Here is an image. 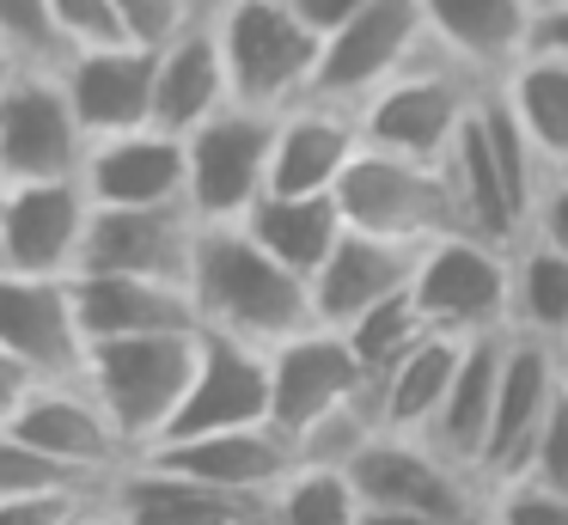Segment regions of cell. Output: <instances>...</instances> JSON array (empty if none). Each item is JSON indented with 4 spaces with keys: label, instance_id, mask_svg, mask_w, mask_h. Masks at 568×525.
<instances>
[{
    "label": "cell",
    "instance_id": "obj_1",
    "mask_svg": "<svg viewBox=\"0 0 568 525\" xmlns=\"http://www.w3.org/2000/svg\"><path fill=\"white\" fill-rule=\"evenodd\" d=\"M190 293H196L202 330H226V336L257 342V349H275V342L318 324L312 281L287 269L282 256H270L245 226H202Z\"/></svg>",
    "mask_w": 568,
    "mask_h": 525
},
{
    "label": "cell",
    "instance_id": "obj_2",
    "mask_svg": "<svg viewBox=\"0 0 568 525\" xmlns=\"http://www.w3.org/2000/svg\"><path fill=\"white\" fill-rule=\"evenodd\" d=\"M196 354H202V330L92 342L80 378H87L92 397L111 410L116 434L129 440L135 458L172 434L178 410H184V397H190V378H196Z\"/></svg>",
    "mask_w": 568,
    "mask_h": 525
},
{
    "label": "cell",
    "instance_id": "obj_3",
    "mask_svg": "<svg viewBox=\"0 0 568 525\" xmlns=\"http://www.w3.org/2000/svg\"><path fill=\"white\" fill-rule=\"evenodd\" d=\"M214 24L239 104L287 110L318 92L324 37L300 19L294 0H214Z\"/></svg>",
    "mask_w": 568,
    "mask_h": 525
},
{
    "label": "cell",
    "instance_id": "obj_4",
    "mask_svg": "<svg viewBox=\"0 0 568 525\" xmlns=\"http://www.w3.org/2000/svg\"><path fill=\"white\" fill-rule=\"evenodd\" d=\"M409 293H416L428 330H440V336H514V244L446 232L422 251Z\"/></svg>",
    "mask_w": 568,
    "mask_h": 525
},
{
    "label": "cell",
    "instance_id": "obj_5",
    "mask_svg": "<svg viewBox=\"0 0 568 525\" xmlns=\"http://www.w3.org/2000/svg\"><path fill=\"white\" fill-rule=\"evenodd\" d=\"M336 202H343L348 226L385 232L404 244H434L446 232H465V208H458L446 159H404L361 147L348 178L336 183Z\"/></svg>",
    "mask_w": 568,
    "mask_h": 525
},
{
    "label": "cell",
    "instance_id": "obj_6",
    "mask_svg": "<svg viewBox=\"0 0 568 525\" xmlns=\"http://www.w3.org/2000/svg\"><path fill=\"white\" fill-rule=\"evenodd\" d=\"M483 98V80L465 73L453 55H422L416 68H404L392 85L361 104V134L379 153H404V159H446L458 141V129L470 122Z\"/></svg>",
    "mask_w": 568,
    "mask_h": 525
},
{
    "label": "cell",
    "instance_id": "obj_7",
    "mask_svg": "<svg viewBox=\"0 0 568 525\" xmlns=\"http://www.w3.org/2000/svg\"><path fill=\"white\" fill-rule=\"evenodd\" d=\"M275 117L282 110L226 104L202 129H190V208L209 226H239L270 195L275 171Z\"/></svg>",
    "mask_w": 568,
    "mask_h": 525
},
{
    "label": "cell",
    "instance_id": "obj_8",
    "mask_svg": "<svg viewBox=\"0 0 568 525\" xmlns=\"http://www.w3.org/2000/svg\"><path fill=\"white\" fill-rule=\"evenodd\" d=\"M361 501L367 507H404V513H434V519L453 525H483V507H489V488L453 464L440 446H428L422 434H373L361 446V458L348 464Z\"/></svg>",
    "mask_w": 568,
    "mask_h": 525
},
{
    "label": "cell",
    "instance_id": "obj_9",
    "mask_svg": "<svg viewBox=\"0 0 568 525\" xmlns=\"http://www.w3.org/2000/svg\"><path fill=\"white\" fill-rule=\"evenodd\" d=\"M92 153V134L80 122L68 80L55 68H26L0 98V178L7 183H43V178H80Z\"/></svg>",
    "mask_w": 568,
    "mask_h": 525
},
{
    "label": "cell",
    "instance_id": "obj_10",
    "mask_svg": "<svg viewBox=\"0 0 568 525\" xmlns=\"http://www.w3.org/2000/svg\"><path fill=\"white\" fill-rule=\"evenodd\" d=\"M422 55H434L422 0H373L361 19H348L336 37H324V68H318V92L312 98L361 110L379 85H392Z\"/></svg>",
    "mask_w": 568,
    "mask_h": 525
},
{
    "label": "cell",
    "instance_id": "obj_11",
    "mask_svg": "<svg viewBox=\"0 0 568 525\" xmlns=\"http://www.w3.org/2000/svg\"><path fill=\"white\" fill-rule=\"evenodd\" d=\"M270 385H275L270 422L282 427V434H294V446H300V434L331 422L336 410L373 397V378H367V366H361L355 342L331 324H312V330H300V336L275 342L270 349Z\"/></svg>",
    "mask_w": 568,
    "mask_h": 525
},
{
    "label": "cell",
    "instance_id": "obj_12",
    "mask_svg": "<svg viewBox=\"0 0 568 525\" xmlns=\"http://www.w3.org/2000/svg\"><path fill=\"white\" fill-rule=\"evenodd\" d=\"M19 440H31L38 452H50L55 464H68L74 476H92V483H111L135 452L116 434L111 410L92 397L87 378H43L31 385L13 410L0 415Z\"/></svg>",
    "mask_w": 568,
    "mask_h": 525
},
{
    "label": "cell",
    "instance_id": "obj_13",
    "mask_svg": "<svg viewBox=\"0 0 568 525\" xmlns=\"http://www.w3.org/2000/svg\"><path fill=\"white\" fill-rule=\"evenodd\" d=\"M562 385H568L562 349H550V342H538V336H507L495 427H489V446H483V464H477L483 488H501V483H514V476H526L531 452H538L556 403H562Z\"/></svg>",
    "mask_w": 568,
    "mask_h": 525
},
{
    "label": "cell",
    "instance_id": "obj_14",
    "mask_svg": "<svg viewBox=\"0 0 568 525\" xmlns=\"http://www.w3.org/2000/svg\"><path fill=\"white\" fill-rule=\"evenodd\" d=\"M92 190L87 178H43L7 183V214H0V269L19 275H80L92 232Z\"/></svg>",
    "mask_w": 568,
    "mask_h": 525
},
{
    "label": "cell",
    "instance_id": "obj_15",
    "mask_svg": "<svg viewBox=\"0 0 568 525\" xmlns=\"http://www.w3.org/2000/svg\"><path fill=\"white\" fill-rule=\"evenodd\" d=\"M0 342L31 366V378H80L87 373V324H80L74 275H19L0 269Z\"/></svg>",
    "mask_w": 568,
    "mask_h": 525
},
{
    "label": "cell",
    "instance_id": "obj_16",
    "mask_svg": "<svg viewBox=\"0 0 568 525\" xmlns=\"http://www.w3.org/2000/svg\"><path fill=\"white\" fill-rule=\"evenodd\" d=\"M202 226L209 220L190 202H160V208H92L87 256L80 269H104V275H153V281H184L196 269Z\"/></svg>",
    "mask_w": 568,
    "mask_h": 525
},
{
    "label": "cell",
    "instance_id": "obj_17",
    "mask_svg": "<svg viewBox=\"0 0 568 525\" xmlns=\"http://www.w3.org/2000/svg\"><path fill=\"white\" fill-rule=\"evenodd\" d=\"M68 98L92 141L104 134L148 129L160 110V43L148 37H116V43H80L62 68Z\"/></svg>",
    "mask_w": 568,
    "mask_h": 525
},
{
    "label": "cell",
    "instance_id": "obj_18",
    "mask_svg": "<svg viewBox=\"0 0 568 525\" xmlns=\"http://www.w3.org/2000/svg\"><path fill=\"white\" fill-rule=\"evenodd\" d=\"M270 403H275V385H270V349L257 342H239L226 330H202V354H196V378H190V397L178 410L172 440H196V434H226V427H257L270 422Z\"/></svg>",
    "mask_w": 568,
    "mask_h": 525
},
{
    "label": "cell",
    "instance_id": "obj_19",
    "mask_svg": "<svg viewBox=\"0 0 568 525\" xmlns=\"http://www.w3.org/2000/svg\"><path fill=\"white\" fill-rule=\"evenodd\" d=\"M104 495L129 525H270V495L214 488L160 458H129L104 483Z\"/></svg>",
    "mask_w": 568,
    "mask_h": 525
},
{
    "label": "cell",
    "instance_id": "obj_20",
    "mask_svg": "<svg viewBox=\"0 0 568 525\" xmlns=\"http://www.w3.org/2000/svg\"><path fill=\"white\" fill-rule=\"evenodd\" d=\"M87 190L99 208H160L190 202V141L160 122L129 134H104L87 153Z\"/></svg>",
    "mask_w": 568,
    "mask_h": 525
},
{
    "label": "cell",
    "instance_id": "obj_21",
    "mask_svg": "<svg viewBox=\"0 0 568 525\" xmlns=\"http://www.w3.org/2000/svg\"><path fill=\"white\" fill-rule=\"evenodd\" d=\"M367 134H361V110L331 104V98H306L275 117V171L270 190L282 195H336L348 165L361 159Z\"/></svg>",
    "mask_w": 568,
    "mask_h": 525
},
{
    "label": "cell",
    "instance_id": "obj_22",
    "mask_svg": "<svg viewBox=\"0 0 568 525\" xmlns=\"http://www.w3.org/2000/svg\"><path fill=\"white\" fill-rule=\"evenodd\" d=\"M428 244H404V239H385V232H361L348 226L343 244L324 256V269L312 275V305H318V324L348 330L361 312L409 293L416 281V263Z\"/></svg>",
    "mask_w": 568,
    "mask_h": 525
},
{
    "label": "cell",
    "instance_id": "obj_23",
    "mask_svg": "<svg viewBox=\"0 0 568 525\" xmlns=\"http://www.w3.org/2000/svg\"><path fill=\"white\" fill-rule=\"evenodd\" d=\"M141 458H160V464H172V471H184V476L214 483V488H239V495H275V488L300 471L294 434H282L275 422L172 440V446H153V452H141Z\"/></svg>",
    "mask_w": 568,
    "mask_h": 525
},
{
    "label": "cell",
    "instance_id": "obj_24",
    "mask_svg": "<svg viewBox=\"0 0 568 525\" xmlns=\"http://www.w3.org/2000/svg\"><path fill=\"white\" fill-rule=\"evenodd\" d=\"M226 104H239L233 98V68H226L214 7H202L196 19H184L160 43V110H153V122L172 129V134H190L209 117H221Z\"/></svg>",
    "mask_w": 568,
    "mask_h": 525
},
{
    "label": "cell",
    "instance_id": "obj_25",
    "mask_svg": "<svg viewBox=\"0 0 568 525\" xmlns=\"http://www.w3.org/2000/svg\"><path fill=\"white\" fill-rule=\"evenodd\" d=\"M80 324L87 342H116V336H165V330H202L196 293L184 281H153V275H104L80 269L74 275Z\"/></svg>",
    "mask_w": 568,
    "mask_h": 525
},
{
    "label": "cell",
    "instance_id": "obj_26",
    "mask_svg": "<svg viewBox=\"0 0 568 525\" xmlns=\"http://www.w3.org/2000/svg\"><path fill=\"white\" fill-rule=\"evenodd\" d=\"M428 37L440 55H453L465 73L495 85L531 49L538 0H422Z\"/></svg>",
    "mask_w": 568,
    "mask_h": 525
},
{
    "label": "cell",
    "instance_id": "obj_27",
    "mask_svg": "<svg viewBox=\"0 0 568 525\" xmlns=\"http://www.w3.org/2000/svg\"><path fill=\"white\" fill-rule=\"evenodd\" d=\"M501 366H507V336H477L465 342L458 354V373L446 385L440 415L428 422V446H440L453 464H465L477 476L483 446H489V427H495V397H501Z\"/></svg>",
    "mask_w": 568,
    "mask_h": 525
},
{
    "label": "cell",
    "instance_id": "obj_28",
    "mask_svg": "<svg viewBox=\"0 0 568 525\" xmlns=\"http://www.w3.org/2000/svg\"><path fill=\"white\" fill-rule=\"evenodd\" d=\"M239 226H245L270 256H282L287 269H300V275L312 281L324 269V256L343 244L348 214H343L336 195H282V190H270Z\"/></svg>",
    "mask_w": 568,
    "mask_h": 525
},
{
    "label": "cell",
    "instance_id": "obj_29",
    "mask_svg": "<svg viewBox=\"0 0 568 525\" xmlns=\"http://www.w3.org/2000/svg\"><path fill=\"white\" fill-rule=\"evenodd\" d=\"M458 354H465L458 336L428 330L392 373L373 378V415H379L385 434H428V422L446 403V385H453V373H458Z\"/></svg>",
    "mask_w": 568,
    "mask_h": 525
},
{
    "label": "cell",
    "instance_id": "obj_30",
    "mask_svg": "<svg viewBox=\"0 0 568 525\" xmlns=\"http://www.w3.org/2000/svg\"><path fill=\"white\" fill-rule=\"evenodd\" d=\"M495 85H501L507 110L519 117V129L538 141V153L550 165H568V61L526 49Z\"/></svg>",
    "mask_w": 568,
    "mask_h": 525
},
{
    "label": "cell",
    "instance_id": "obj_31",
    "mask_svg": "<svg viewBox=\"0 0 568 525\" xmlns=\"http://www.w3.org/2000/svg\"><path fill=\"white\" fill-rule=\"evenodd\" d=\"M514 336L568 349V251L531 232L514 244Z\"/></svg>",
    "mask_w": 568,
    "mask_h": 525
},
{
    "label": "cell",
    "instance_id": "obj_32",
    "mask_svg": "<svg viewBox=\"0 0 568 525\" xmlns=\"http://www.w3.org/2000/svg\"><path fill=\"white\" fill-rule=\"evenodd\" d=\"M270 525H367V501L343 464H300L270 495Z\"/></svg>",
    "mask_w": 568,
    "mask_h": 525
},
{
    "label": "cell",
    "instance_id": "obj_33",
    "mask_svg": "<svg viewBox=\"0 0 568 525\" xmlns=\"http://www.w3.org/2000/svg\"><path fill=\"white\" fill-rule=\"evenodd\" d=\"M343 336L355 342V354H361V366H367V378H385L409 349H416L422 336H428V317H422L416 293H397V300H385V305H373V312H361L355 324L343 330Z\"/></svg>",
    "mask_w": 568,
    "mask_h": 525
},
{
    "label": "cell",
    "instance_id": "obj_34",
    "mask_svg": "<svg viewBox=\"0 0 568 525\" xmlns=\"http://www.w3.org/2000/svg\"><path fill=\"white\" fill-rule=\"evenodd\" d=\"M0 37L13 43L19 68H68L74 55V37H68L55 0H0Z\"/></svg>",
    "mask_w": 568,
    "mask_h": 525
},
{
    "label": "cell",
    "instance_id": "obj_35",
    "mask_svg": "<svg viewBox=\"0 0 568 525\" xmlns=\"http://www.w3.org/2000/svg\"><path fill=\"white\" fill-rule=\"evenodd\" d=\"M55 488H80V495H92V476H74L68 464H55L50 452H38L31 440H19L13 427L0 422V495H55Z\"/></svg>",
    "mask_w": 568,
    "mask_h": 525
},
{
    "label": "cell",
    "instance_id": "obj_36",
    "mask_svg": "<svg viewBox=\"0 0 568 525\" xmlns=\"http://www.w3.org/2000/svg\"><path fill=\"white\" fill-rule=\"evenodd\" d=\"M483 525H568V495L531 483V476H514V483L489 488Z\"/></svg>",
    "mask_w": 568,
    "mask_h": 525
},
{
    "label": "cell",
    "instance_id": "obj_37",
    "mask_svg": "<svg viewBox=\"0 0 568 525\" xmlns=\"http://www.w3.org/2000/svg\"><path fill=\"white\" fill-rule=\"evenodd\" d=\"M92 495H104V488H92ZM92 495H80V488H55V495H0V525H68Z\"/></svg>",
    "mask_w": 568,
    "mask_h": 525
},
{
    "label": "cell",
    "instance_id": "obj_38",
    "mask_svg": "<svg viewBox=\"0 0 568 525\" xmlns=\"http://www.w3.org/2000/svg\"><path fill=\"white\" fill-rule=\"evenodd\" d=\"M123 7V24L129 37H148V43H165V37L178 31L184 19H196L202 7H214V0H116Z\"/></svg>",
    "mask_w": 568,
    "mask_h": 525
},
{
    "label": "cell",
    "instance_id": "obj_39",
    "mask_svg": "<svg viewBox=\"0 0 568 525\" xmlns=\"http://www.w3.org/2000/svg\"><path fill=\"white\" fill-rule=\"evenodd\" d=\"M55 12H62L74 49L80 43H116V37H129L123 7H116V0H55Z\"/></svg>",
    "mask_w": 568,
    "mask_h": 525
},
{
    "label": "cell",
    "instance_id": "obj_40",
    "mask_svg": "<svg viewBox=\"0 0 568 525\" xmlns=\"http://www.w3.org/2000/svg\"><path fill=\"white\" fill-rule=\"evenodd\" d=\"M526 476H531V483H544V488H556V495H568V385H562V403H556V415H550V427H544L538 452H531Z\"/></svg>",
    "mask_w": 568,
    "mask_h": 525
},
{
    "label": "cell",
    "instance_id": "obj_41",
    "mask_svg": "<svg viewBox=\"0 0 568 525\" xmlns=\"http://www.w3.org/2000/svg\"><path fill=\"white\" fill-rule=\"evenodd\" d=\"M531 239H550L556 251H568V165H550L531 208Z\"/></svg>",
    "mask_w": 568,
    "mask_h": 525
},
{
    "label": "cell",
    "instance_id": "obj_42",
    "mask_svg": "<svg viewBox=\"0 0 568 525\" xmlns=\"http://www.w3.org/2000/svg\"><path fill=\"white\" fill-rule=\"evenodd\" d=\"M531 49L568 61V0H538V19H531Z\"/></svg>",
    "mask_w": 568,
    "mask_h": 525
},
{
    "label": "cell",
    "instance_id": "obj_43",
    "mask_svg": "<svg viewBox=\"0 0 568 525\" xmlns=\"http://www.w3.org/2000/svg\"><path fill=\"white\" fill-rule=\"evenodd\" d=\"M294 7H300V19H306L318 37H336L348 19H361L373 0H294Z\"/></svg>",
    "mask_w": 568,
    "mask_h": 525
},
{
    "label": "cell",
    "instance_id": "obj_44",
    "mask_svg": "<svg viewBox=\"0 0 568 525\" xmlns=\"http://www.w3.org/2000/svg\"><path fill=\"white\" fill-rule=\"evenodd\" d=\"M31 385H38V378H31V366H26V361H19V354H13V349H7V342H0V415L13 410V403H19V397H26V391H31Z\"/></svg>",
    "mask_w": 568,
    "mask_h": 525
},
{
    "label": "cell",
    "instance_id": "obj_45",
    "mask_svg": "<svg viewBox=\"0 0 568 525\" xmlns=\"http://www.w3.org/2000/svg\"><path fill=\"white\" fill-rule=\"evenodd\" d=\"M367 525H453L434 513H404V507H367Z\"/></svg>",
    "mask_w": 568,
    "mask_h": 525
},
{
    "label": "cell",
    "instance_id": "obj_46",
    "mask_svg": "<svg viewBox=\"0 0 568 525\" xmlns=\"http://www.w3.org/2000/svg\"><path fill=\"white\" fill-rule=\"evenodd\" d=\"M80 525H129V519H123V513L111 507V495H99V501H92L87 513H80Z\"/></svg>",
    "mask_w": 568,
    "mask_h": 525
},
{
    "label": "cell",
    "instance_id": "obj_47",
    "mask_svg": "<svg viewBox=\"0 0 568 525\" xmlns=\"http://www.w3.org/2000/svg\"><path fill=\"white\" fill-rule=\"evenodd\" d=\"M19 73H26V68H19V55H13V43H7V37H0V98H7V85H13V80H19Z\"/></svg>",
    "mask_w": 568,
    "mask_h": 525
},
{
    "label": "cell",
    "instance_id": "obj_48",
    "mask_svg": "<svg viewBox=\"0 0 568 525\" xmlns=\"http://www.w3.org/2000/svg\"><path fill=\"white\" fill-rule=\"evenodd\" d=\"M0 214H7V178H0Z\"/></svg>",
    "mask_w": 568,
    "mask_h": 525
},
{
    "label": "cell",
    "instance_id": "obj_49",
    "mask_svg": "<svg viewBox=\"0 0 568 525\" xmlns=\"http://www.w3.org/2000/svg\"><path fill=\"white\" fill-rule=\"evenodd\" d=\"M92 501H99V495H92ZM92 501H87V507H92ZM87 507H80V513H87ZM80 513H74V519H68V525H80Z\"/></svg>",
    "mask_w": 568,
    "mask_h": 525
},
{
    "label": "cell",
    "instance_id": "obj_50",
    "mask_svg": "<svg viewBox=\"0 0 568 525\" xmlns=\"http://www.w3.org/2000/svg\"><path fill=\"white\" fill-rule=\"evenodd\" d=\"M562 361H568V354H562Z\"/></svg>",
    "mask_w": 568,
    "mask_h": 525
},
{
    "label": "cell",
    "instance_id": "obj_51",
    "mask_svg": "<svg viewBox=\"0 0 568 525\" xmlns=\"http://www.w3.org/2000/svg\"><path fill=\"white\" fill-rule=\"evenodd\" d=\"M562 354H568V349H562Z\"/></svg>",
    "mask_w": 568,
    "mask_h": 525
}]
</instances>
